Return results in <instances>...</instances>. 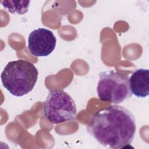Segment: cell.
I'll use <instances>...</instances> for the list:
<instances>
[{"label": "cell", "mask_w": 149, "mask_h": 149, "mask_svg": "<svg viewBox=\"0 0 149 149\" xmlns=\"http://www.w3.org/2000/svg\"><path fill=\"white\" fill-rule=\"evenodd\" d=\"M87 130L101 145L110 148H122L133 141L136 120L129 109L113 105L97 111L91 117Z\"/></svg>", "instance_id": "obj_1"}, {"label": "cell", "mask_w": 149, "mask_h": 149, "mask_svg": "<svg viewBox=\"0 0 149 149\" xmlns=\"http://www.w3.org/2000/svg\"><path fill=\"white\" fill-rule=\"evenodd\" d=\"M38 72L31 62L18 59L8 63L1 76L3 86L9 93L22 97L30 93L38 79Z\"/></svg>", "instance_id": "obj_2"}, {"label": "cell", "mask_w": 149, "mask_h": 149, "mask_svg": "<svg viewBox=\"0 0 149 149\" xmlns=\"http://www.w3.org/2000/svg\"><path fill=\"white\" fill-rule=\"evenodd\" d=\"M97 93L101 101L116 104L123 102L132 95L129 76L112 70L101 72Z\"/></svg>", "instance_id": "obj_3"}, {"label": "cell", "mask_w": 149, "mask_h": 149, "mask_svg": "<svg viewBox=\"0 0 149 149\" xmlns=\"http://www.w3.org/2000/svg\"><path fill=\"white\" fill-rule=\"evenodd\" d=\"M77 109L71 96L63 90H51L44 102V115L51 123L58 124L76 119Z\"/></svg>", "instance_id": "obj_4"}, {"label": "cell", "mask_w": 149, "mask_h": 149, "mask_svg": "<svg viewBox=\"0 0 149 149\" xmlns=\"http://www.w3.org/2000/svg\"><path fill=\"white\" fill-rule=\"evenodd\" d=\"M56 39L52 31L45 28L33 30L28 37V48L35 56H47L52 52Z\"/></svg>", "instance_id": "obj_5"}, {"label": "cell", "mask_w": 149, "mask_h": 149, "mask_svg": "<svg viewBox=\"0 0 149 149\" xmlns=\"http://www.w3.org/2000/svg\"><path fill=\"white\" fill-rule=\"evenodd\" d=\"M129 86L132 94L139 98H144L149 95V70L140 68L136 69L129 79Z\"/></svg>", "instance_id": "obj_6"}, {"label": "cell", "mask_w": 149, "mask_h": 149, "mask_svg": "<svg viewBox=\"0 0 149 149\" xmlns=\"http://www.w3.org/2000/svg\"><path fill=\"white\" fill-rule=\"evenodd\" d=\"M1 4L9 12L12 14L23 15L29 8L30 1H1Z\"/></svg>", "instance_id": "obj_7"}]
</instances>
